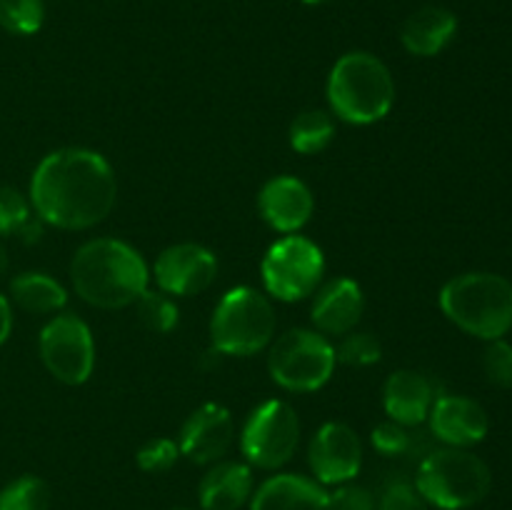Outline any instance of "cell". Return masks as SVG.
Instances as JSON below:
<instances>
[{
    "instance_id": "1",
    "label": "cell",
    "mask_w": 512,
    "mask_h": 510,
    "mask_svg": "<svg viewBox=\"0 0 512 510\" xmlns=\"http://www.w3.org/2000/svg\"><path fill=\"white\" fill-rule=\"evenodd\" d=\"M30 208L43 225L88 230L118 203L115 170L98 150L60 148L45 155L30 178Z\"/></svg>"
},
{
    "instance_id": "2",
    "label": "cell",
    "mask_w": 512,
    "mask_h": 510,
    "mask_svg": "<svg viewBox=\"0 0 512 510\" xmlns=\"http://www.w3.org/2000/svg\"><path fill=\"white\" fill-rule=\"evenodd\" d=\"M70 285L93 308L123 310L150 288V268L125 240L93 238L70 260Z\"/></svg>"
},
{
    "instance_id": "3",
    "label": "cell",
    "mask_w": 512,
    "mask_h": 510,
    "mask_svg": "<svg viewBox=\"0 0 512 510\" xmlns=\"http://www.w3.org/2000/svg\"><path fill=\"white\" fill-rule=\"evenodd\" d=\"M330 113L350 125H373L395 103V78L388 65L368 50L338 58L325 85Z\"/></svg>"
},
{
    "instance_id": "4",
    "label": "cell",
    "mask_w": 512,
    "mask_h": 510,
    "mask_svg": "<svg viewBox=\"0 0 512 510\" xmlns=\"http://www.w3.org/2000/svg\"><path fill=\"white\" fill-rule=\"evenodd\" d=\"M440 310L463 333L498 340L512 330V283L498 273L455 275L440 290Z\"/></svg>"
},
{
    "instance_id": "5",
    "label": "cell",
    "mask_w": 512,
    "mask_h": 510,
    "mask_svg": "<svg viewBox=\"0 0 512 510\" xmlns=\"http://www.w3.org/2000/svg\"><path fill=\"white\" fill-rule=\"evenodd\" d=\"M415 485L438 510H468L483 503L493 488L488 463L470 448H433L415 470Z\"/></svg>"
},
{
    "instance_id": "6",
    "label": "cell",
    "mask_w": 512,
    "mask_h": 510,
    "mask_svg": "<svg viewBox=\"0 0 512 510\" xmlns=\"http://www.w3.org/2000/svg\"><path fill=\"white\" fill-rule=\"evenodd\" d=\"M273 300L250 285H238L218 300L210 318V343L220 355L250 358L270 348L275 340Z\"/></svg>"
},
{
    "instance_id": "7",
    "label": "cell",
    "mask_w": 512,
    "mask_h": 510,
    "mask_svg": "<svg viewBox=\"0 0 512 510\" xmlns=\"http://www.w3.org/2000/svg\"><path fill=\"white\" fill-rule=\"evenodd\" d=\"M335 345L313 328H293L268 348V373L288 393H315L335 375Z\"/></svg>"
},
{
    "instance_id": "8",
    "label": "cell",
    "mask_w": 512,
    "mask_h": 510,
    "mask_svg": "<svg viewBox=\"0 0 512 510\" xmlns=\"http://www.w3.org/2000/svg\"><path fill=\"white\" fill-rule=\"evenodd\" d=\"M325 275V255L315 240L293 233L275 240L263 255L260 278L265 293L280 303H298L320 288Z\"/></svg>"
},
{
    "instance_id": "9",
    "label": "cell",
    "mask_w": 512,
    "mask_h": 510,
    "mask_svg": "<svg viewBox=\"0 0 512 510\" xmlns=\"http://www.w3.org/2000/svg\"><path fill=\"white\" fill-rule=\"evenodd\" d=\"M300 445V418L288 400H263L240 430V453L250 468L278 470Z\"/></svg>"
},
{
    "instance_id": "10",
    "label": "cell",
    "mask_w": 512,
    "mask_h": 510,
    "mask_svg": "<svg viewBox=\"0 0 512 510\" xmlns=\"http://www.w3.org/2000/svg\"><path fill=\"white\" fill-rule=\"evenodd\" d=\"M45 370L63 385L88 383L95 370V340L90 325L75 313H58L43 325L38 338Z\"/></svg>"
},
{
    "instance_id": "11",
    "label": "cell",
    "mask_w": 512,
    "mask_h": 510,
    "mask_svg": "<svg viewBox=\"0 0 512 510\" xmlns=\"http://www.w3.org/2000/svg\"><path fill=\"white\" fill-rule=\"evenodd\" d=\"M150 278L173 298H193L215 283L218 258L200 243H175L158 255Z\"/></svg>"
},
{
    "instance_id": "12",
    "label": "cell",
    "mask_w": 512,
    "mask_h": 510,
    "mask_svg": "<svg viewBox=\"0 0 512 510\" xmlns=\"http://www.w3.org/2000/svg\"><path fill=\"white\" fill-rule=\"evenodd\" d=\"M308 463L320 485L350 483L363 468V440L348 423L330 420L310 440Z\"/></svg>"
},
{
    "instance_id": "13",
    "label": "cell",
    "mask_w": 512,
    "mask_h": 510,
    "mask_svg": "<svg viewBox=\"0 0 512 510\" xmlns=\"http://www.w3.org/2000/svg\"><path fill=\"white\" fill-rule=\"evenodd\" d=\"M235 443V420L225 405L203 403L188 415L178 435L183 458L195 465H213L228 455Z\"/></svg>"
},
{
    "instance_id": "14",
    "label": "cell",
    "mask_w": 512,
    "mask_h": 510,
    "mask_svg": "<svg viewBox=\"0 0 512 510\" xmlns=\"http://www.w3.org/2000/svg\"><path fill=\"white\" fill-rule=\"evenodd\" d=\"M258 213L275 233H300L315 213V195L295 175H275L260 188Z\"/></svg>"
},
{
    "instance_id": "15",
    "label": "cell",
    "mask_w": 512,
    "mask_h": 510,
    "mask_svg": "<svg viewBox=\"0 0 512 510\" xmlns=\"http://www.w3.org/2000/svg\"><path fill=\"white\" fill-rule=\"evenodd\" d=\"M310 320L313 330H318L325 338H343L353 333L365 313V295L360 283L353 278H330L328 283H320L315 290Z\"/></svg>"
},
{
    "instance_id": "16",
    "label": "cell",
    "mask_w": 512,
    "mask_h": 510,
    "mask_svg": "<svg viewBox=\"0 0 512 510\" xmlns=\"http://www.w3.org/2000/svg\"><path fill=\"white\" fill-rule=\"evenodd\" d=\"M430 435L450 448H473L490 430L488 413L465 395H438L428 415Z\"/></svg>"
},
{
    "instance_id": "17",
    "label": "cell",
    "mask_w": 512,
    "mask_h": 510,
    "mask_svg": "<svg viewBox=\"0 0 512 510\" xmlns=\"http://www.w3.org/2000/svg\"><path fill=\"white\" fill-rule=\"evenodd\" d=\"M435 398L438 393H435L433 380L418 370H395L383 385V408L388 420L413 425V428L428 423Z\"/></svg>"
},
{
    "instance_id": "18",
    "label": "cell",
    "mask_w": 512,
    "mask_h": 510,
    "mask_svg": "<svg viewBox=\"0 0 512 510\" xmlns=\"http://www.w3.org/2000/svg\"><path fill=\"white\" fill-rule=\"evenodd\" d=\"M255 493L253 468L243 460H218L205 470L198 485L203 510H240Z\"/></svg>"
},
{
    "instance_id": "19",
    "label": "cell",
    "mask_w": 512,
    "mask_h": 510,
    "mask_svg": "<svg viewBox=\"0 0 512 510\" xmlns=\"http://www.w3.org/2000/svg\"><path fill=\"white\" fill-rule=\"evenodd\" d=\"M248 505L250 510H330L325 485L300 473H278L268 478Z\"/></svg>"
},
{
    "instance_id": "20",
    "label": "cell",
    "mask_w": 512,
    "mask_h": 510,
    "mask_svg": "<svg viewBox=\"0 0 512 510\" xmlns=\"http://www.w3.org/2000/svg\"><path fill=\"white\" fill-rule=\"evenodd\" d=\"M458 33V18L443 5H425L405 18L400 28V43L415 58H435L453 43Z\"/></svg>"
},
{
    "instance_id": "21",
    "label": "cell",
    "mask_w": 512,
    "mask_h": 510,
    "mask_svg": "<svg viewBox=\"0 0 512 510\" xmlns=\"http://www.w3.org/2000/svg\"><path fill=\"white\" fill-rule=\"evenodd\" d=\"M10 303L30 315H58L68 305V290L53 275L28 270L10 280Z\"/></svg>"
},
{
    "instance_id": "22",
    "label": "cell",
    "mask_w": 512,
    "mask_h": 510,
    "mask_svg": "<svg viewBox=\"0 0 512 510\" xmlns=\"http://www.w3.org/2000/svg\"><path fill=\"white\" fill-rule=\"evenodd\" d=\"M370 443L378 450L383 458L390 460H408L418 455V463L430 453L428 435L420 428L413 425L395 423V420H383L380 425H375L373 435H370Z\"/></svg>"
},
{
    "instance_id": "23",
    "label": "cell",
    "mask_w": 512,
    "mask_h": 510,
    "mask_svg": "<svg viewBox=\"0 0 512 510\" xmlns=\"http://www.w3.org/2000/svg\"><path fill=\"white\" fill-rule=\"evenodd\" d=\"M335 130L330 110H303L290 125V148L300 155H318L333 143Z\"/></svg>"
},
{
    "instance_id": "24",
    "label": "cell",
    "mask_w": 512,
    "mask_h": 510,
    "mask_svg": "<svg viewBox=\"0 0 512 510\" xmlns=\"http://www.w3.org/2000/svg\"><path fill=\"white\" fill-rule=\"evenodd\" d=\"M135 313L138 320L153 333H170V330L178 328L180 323V308L175 303L173 295L163 293V290L148 288L135 303Z\"/></svg>"
},
{
    "instance_id": "25",
    "label": "cell",
    "mask_w": 512,
    "mask_h": 510,
    "mask_svg": "<svg viewBox=\"0 0 512 510\" xmlns=\"http://www.w3.org/2000/svg\"><path fill=\"white\" fill-rule=\"evenodd\" d=\"M50 488L38 475H20L0 490V510H48Z\"/></svg>"
},
{
    "instance_id": "26",
    "label": "cell",
    "mask_w": 512,
    "mask_h": 510,
    "mask_svg": "<svg viewBox=\"0 0 512 510\" xmlns=\"http://www.w3.org/2000/svg\"><path fill=\"white\" fill-rule=\"evenodd\" d=\"M45 23L43 0H0V28L13 35H35Z\"/></svg>"
},
{
    "instance_id": "27",
    "label": "cell",
    "mask_w": 512,
    "mask_h": 510,
    "mask_svg": "<svg viewBox=\"0 0 512 510\" xmlns=\"http://www.w3.org/2000/svg\"><path fill=\"white\" fill-rule=\"evenodd\" d=\"M335 358L350 368H368V365L380 363L383 343L368 330H353V333L343 335L340 343L335 345Z\"/></svg>"
},
{
    "instance_id": "28",
    "label": "cell",
    "mask_w": 512,
    "mask_h": 510,
    "mask_svg": "<svg viewBox=\"0 0 512 510\" xmlns=\"http://www.w3.org/2000/svg\"><path fill=\"white\" fill-rule=\"evenodd\" d=\"M180 460V448L178 440L165 438V435H158V438L145 440L143 445L135 453V463L143 473H168L175 463Z\"/></svg>"
},
{
    "instance_id": "29",
    "label": "cell",
    "mask_w": 512,
    "mask_h": 510,
    "mask_svg": "<svg viewBox=\"0 0 512 510\" xmlns=\"http://www.w3.org/2000/svg\"><path fill=\"white\" fill-rule=\"evenodd\" d=\"M30 200L10 185H0V238L18 235L33 220Z\"/></svg>"
},
{
    "instance_id": "30",
    "label": "cell",
    "mask_w": 512,
    "mask_h": 510,
    "mask_svg": "<svg viewBox=\"0 0 512 510\" xmlns=\"http://www.w3.org/2000/svg\"><path fill=\"white\" fill-rule=\"evenodd\" d=\"M378 510H430L415 480L393 478L378 495Z\"/></svg>"
},
{
    "instance_id": "31",
    "label": "cell",
    "mask_w": 512,
    "mask_h": 510,
    "mask_svg": "<svg viewBox=\"0 0 512 510\" xmlns=\"http://www.w3.org/2000/svg\"><path fill=\"white\" fill-rule=\"evenodd\" d=\"M485 378L498 388H512V345L505 338L488 340L483 350Z\"/></svg>"
},
{
    "instance_id": "32",
    "label": "cell",
    "mask_w": 512,
    "mask_h": 510,
    "mask_svg": "<svg viewBox=\"0 0 512 510\" xmlns=\"http://www.w3.org/2000/svg\"><path fill=\"white\" fill-rule=\"evenodd\" d=\"M328 508L330 510H378V498L373 490L358 483H343L335 485L333 493H328Z\"/></svg>"
},
{
    "instance_id": "33",
    "label": "cell",
    "mask_w": 512,
    "mask_h": 510,
    "mask_svg": "<svg viewBox=\"0 0 512 510\" xmlns=\"http://www.w3.org/2000/svg\"><path fill=\"white\" fill-rule=\"evenodd\" d=\"M10 333H13V303L0 293V345L10 338Z\"/></svg>"
},
{
    "instance_id": "34",
    "label": "cell",
    "mask_w": 512,
    "mask_h": 510,
    "mask_svg": "<svg viewBox=\"0 0 512 510\" xmlns=\"http://www.w3.org/2000/svg\"><path fill=\"white\" fill-rule=\"evenodd\" d=\"M5 270H8V253H5L3 243H0V275H3Z\"/></svg>"
},
{
    "instance_id": "35",
    "label": "cell",
    "mask_w": 512,
    "mask_h": 510,
    "mask_svg": "<svg viewBox=\"0 0 512 510\" xmlns=\"http://www.w3.org/2000/svg\"><path fill=\"white\" fill-rule=\"evenodd\" d=\"M300 3H305V5H325V3H330V0H300Z\"/></svg>"
},
{
    "instance_id": "36",
    "label": "cell",
    "mask_w": 512,
    "mask_h": 510,
    "mask_svg": "<svg viewBox=\"0 0 512 510\" xmlns=\"http://www.w3.org/2000/svg\"><path fill=\"white\" fill-rule=\"evenodd\" d=\"M175 510H188V508H175Z\"/></svg>"
}]
</instances>
